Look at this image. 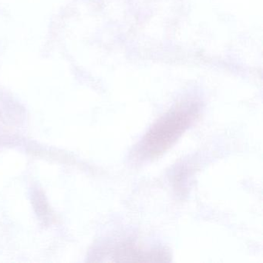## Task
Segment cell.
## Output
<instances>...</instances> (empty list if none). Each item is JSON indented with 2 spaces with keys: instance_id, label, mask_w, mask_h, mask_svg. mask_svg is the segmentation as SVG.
Returning a JSON list of instances; mask_svg holds the SVG:
<instances>
[{
  "instance_id": "1",
  "label": "cell",
  "mask_w": 263,
  "mask_h": 263,
  "mask_svg": "<svg viewBox=\"0 0 263 263\" xmlns=\"http://www.w3.org/2000/svg\"><path fill=\"white\" fill-rule=\"evenodd\" d=\"M200 109L195 103L178 106L161 117L144 135L136 149L137 158L152 159L168 150L194 124Z\"/></svg>"
},
{
  "instance_id": "2",
  "label": "cell",
  "mask_w": 263,
  "mask_h": 263,
  "mask_svg": "<svg viewBox=\"0 0 263 263\" xmlns=\"http://www.w3.org/2000/svg\"><path fill=\"white\" fill-rule=\"evenodd\" d=\"M107 252L115 261H168L170 257L161 249L144 250L129 242L117 243Z\"/></svg>"
}]
</instances>
